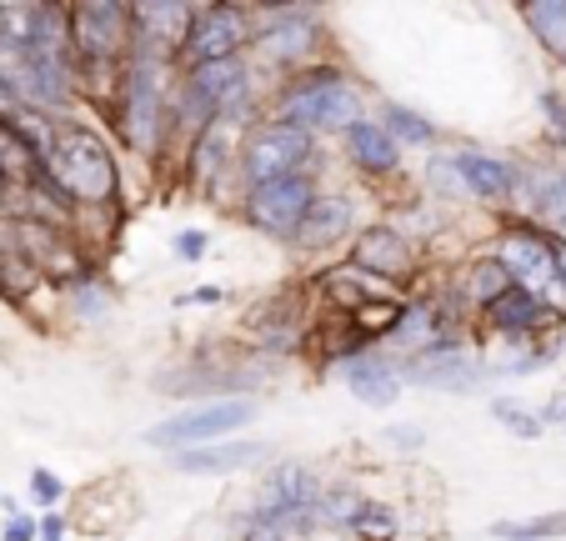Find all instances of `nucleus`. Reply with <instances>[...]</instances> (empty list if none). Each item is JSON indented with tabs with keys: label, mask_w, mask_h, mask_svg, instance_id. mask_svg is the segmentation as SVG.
Returning <instances> with one entry per match:
<instances>
[{
	"label": "nucleus",
	"mask_w": 566,
	"mask_h": 541,
	"mask_svg": "<svg viewBox=\"0 0 566 541\" xmlns=\"http://www.w3.org/2000/svg\"><path fill=\"white\" fill-rule=\"evenodd\" d=\"M41 170L71 206H126V170H120L116 146L86 121H55Z\"/></svg>",
	"instance_id": "obj_1"
},
{
	"label": "nucleus",
	"mask_w": 566,
	"mask_h": 541,
	"mask_svg": "<svg viewBox=\"0 0 566 541\" xmlns=\"http://www.w3.org/2000/svg\"><path fill=\"white\" fill-rule=\"evenodd\" d=\"M171 85H176L171 55L130 45L126 65H120V81H116V101H111V126H116V141L126 146V156L146 160V166H156V156H160Z\"/></svg>",
	"instance_id": "obj_2"
},
{
	"label": "nucleus",
	"mask_w": 566,
	"mask_h": 541,
	"mask_svg": "<svg viewBox=\"0 0 566 541\" xmlns=\"http://www.w3.org/2000/svg\"><path fill=\"white\" fill-rule=\"evenodd\" d=\"M251 25H256V41H251V71L266 81V91L281 75L301 71V65L332 55V35H326V15L316 6H251Z\"/></svg>",
	"instance_id": "obj_3"
},
{
	"label": "nucleus",
	"mask_w": 566,
	"mask_h": 541,
	"mask_svg": "<svg viewBox=\"0 0 566 541\" xmlns=\"http://www.w3.org/2000/svg\"><path fill=\"white\" fill-rule=\"evenodd\" d=\"M261 416L256 396H221V402H196L176 416H160L140 431V446L150 451H166V457H181V451H196V446L226 441V436L247 431L251 422Z\"/></svg>",
	"instance_id": "obj_4"
},
{
	"label": "nucleus",
	"mask_w": 566,
	"mask_h": 541,
	"mask_svg": "<svg viewBox=\"0 0 566 541\" xmlns=\"http://www.w3.org/2000/svg\"><path fill=\"white\" fill-rule=\"evenodd\" d=\"M346 261L361 266L366 277H376L381 287H391L396 296H411V291H421V281L431 277V251L421 241H411L401 226L391 221H361V231L352 236V246H346Z\"/></svg>",
	"instance_id": "obj_5"
},
{
	"label": "nucleus",
	"mask_w": 566,
	"mask_h": 541,
	"mask_svg": "<svg viewBox=\"0 0 566 541\" xmlns=\"http://www.w3.org/2000/svg\"><path fill=\"white\" fill-rule=\"evenodd\" d=\"M321 160L326 156H321L316 136L286 126V121L261 116L256 126L241 136V146H235V180H241V191H251V186L296 176V170H311V166H321Z\"/></svg>",
	"instance_id": "obj_6"
},
{
	"label": "nucleus",
	"mask_w": 566,
	"mask_h": 541,
	"mask_svg": "<svg viewBox=\"0 0 566 541\" xmlns=\"http://www.w3.org/2000/svg\"><path fill=\"white\" fill-rule=\"evenodd\" d=\"M321 186H326V160H321V166H311V170H296V176H281V180H266V186L241 191L235 216L247 221V231H256V236H266V241L286 246L291 236H296L306 206L316 201Z\"/></svg>",
	"instance_id": "obj_7"
},
{
	"label": "nucleus",
	"mask_w": 566,
	"mask_h": 541,
	"mask_svg": "<svg viewBox=\"0 0 566 541\" xmlns=\"http://www.w3.org/2000/svg\"><path fill=\"white\" fill-rule=\"evenodd\" d=\"M256 41V25H251V6H235V0H196V15L186 25V41L176 51V75L196 71V65H216V61H235L247 55Z\"/></svg>",
	"instance_id": "obj_8"
},
{
	"label": "nucleus",
	"mask_w": 566,
	"mask_h": 541,
	"mask_svg": "<svg viewBox=\"0 0 566 541\" xmlns=\"http://www.w3.org/2000/svg\"><path fill=\"white\" fill-rule=\"evenodd\" d=\"M321 487H326V477H321L311 461H276V467L261 477L256 501H251L247 517L291 531L296 541H311L316 537V531H311V507H316Z\"/></svg>",
	"instance_id": "obj_9"
},
{
	"label": "nucleus",
	"mask_w": 566,
	"mask_h": 541,
	"mask_svg": "<svg viewBox=\"0 0 566 541\" xmlns=\"http://www.w3.org/2000/svg\"><path fill=\"white\" fill-rule=\"evenodd\" d=\"M361 231V201L346 186H321L316 201L306 206L296 236L286 241V251H296L301 261H336L352 246V236Z\"/></svg>",
	"instance_id": "obj_10"
},
{
	"label": "nucleus",
	"mask_w": 566,
	"mask_h": 541,
	"mask_svg": "<svg viewBox=\"0 0 566 541\" xmlns=\"http://www.w3.org/2000/svg\"><path fill=\"white\" fill-rule=\"evenodd\" d=\"M266 116L271 121H286V126L306 131V136L326 141V136H342L352 121L371 116L366 106V91L361 81H342V85H326V91H311V96H266Z\"/></svg>",
	"instance_id": "obj_11"
},
{
	"label": "nucleus",
	"mask_w": 566,
	"mask_h": 541,
	"mask_svg": "<svg viewBox=\"0 0 566 541\" xmlns=\"http://www.w3.org/2000/svg\"><path fill=\"white\" fill-rule=\"evenodd\" d=\"M486 251L502 261V271L512 277V287H526V291L542 296V291L556 281L552 231L532 226L526 216H516V211L496 216V231H492V241H486Z\"/></svg>",
	"instance_id": "obj_12"
},
{
	"label": "nucleus",
	"mask_w": 566,
	"mask_h": 541,
	"mask_svg": "<svg viewBox=\"0 0 566 541\" xmlns=\"http://www.w3.org/2000/svg\"><path fill=\"white\" fill-rule=\"evenodd\" d=\"M556 331H566V321L546 306L536 291L512 287L492 301V306L476 311V326L471 336L481 341H506V346H536V341H556Z\"/></svg>",
	"instance_id": "obj_13"
},
{
	"label": "nucleus",
	"mask_w": 566,
	"mask_h": 541,
	"mask_svg": "<svg viewBox=\"0 0 566 541\" xmlns=\"http://www.w3.org/2000/svg\"><path fill=\"white\" fill-rule=\"evenodd\" d=\"M447 160H451V170H457L467 201L486 206L492 216L516 211V186H522V160L516 156H496V150H481V146H457V150H447Z\"/></svg>",
	"instance_id": "obj_14"
},
{
	"label": "nucleus",
	"mask_w": 566,
	"mask_h": 541,
	"mask_svg": "<svg viewBox=\"0 0 566 541\" xmlns=\"http://www.w3.org/2000/svg\"><path fill=\"white\" fill-rule=\"evenodd\" d=\"M336 156H342V166L352 170L356 180H366V186H381V180H401V170H407V150H401L391 136H386L376 116L352 121V126L336 136Z\"/></svg>",
	"instance_id": "obj_15"
},
{
	"label": "nucleus",
	"mask_w": 566,
	"mask_h": 541,
	"mask_svg": "<svg viewBox=\"0 0 566 541\" xmlns=\"http://www.w3.org/2000/svg\"><path fill=\"white\" fill-rule=\"evenodd\" d=\"M396 372L407 386H427V392L467 396L492 386V361H481L476 351H451V356H417V361H396Z\"/></svg>",
	"instance_id": "obj_16"
},
{
	"label": "nucleus",
	"mask_w": 566,
	"mask_h": 541,
	"mask_svg": "<svg viewBox=\"0 0 566 541\" xmlns=\"http://www.w3.org/2000/svg\"><path fill=\"white\" fill-rule=\"evenodd\" d=\"M261 461H276V446L261 441V436H226V441L196 446V451H181L171 457V467L181 477H231V471H251Z\"/></svg>",
	"instance_id": "obj_17"
},
{
	"label": "nucleus",
	"mask_w": 566,
	"mask_h": 541,
	"mask_svg": "<svg viewBox=\"0 0 566 541\" xmlns=\"http://www.w3.org/2000/svg\"><path fill=\"white\" fill-rule=\"evenodd\" d=\"M191 15H196V0H136L130 6V45L171 55V65H176V51L186 41Z\"/></svg>",
	"instance_id": "obj_18"
},
{
	"label": "nucleus",
	"mask_w": 566,
	"mask_h": 541,
	"mask_svg": "<svg viewBox=\"0 0 566 541\" xmlns=\"http://www.w3.org/2000/svg\"><path fill=\"white\" fill-rule=\"evenodd\" d=\"M336 376H342L346 392L361 406H371V412H386V406H396L407 396V382H401V372H396V361L386 346H371V351H361V356H352Z\"/></svg>",
	"instance_id": "obj_19"
},
{
	"label": "nucleus",
	"mask_w": 566,
	"mask_h": 541,
	"mask_svg": "<svg viewBox=\"0 0 566 541\" xmlns=\"http://www.w3.org/2000/svg\"><path fill=\"white\" fill-rule=\"evenodd\" d=\"M371 116L381 121V131L396 141V146L407 150H447V131L437 126V121L427 116V111H417V106H407V101H391V96H381L371 106Z\"/></svg>",
	"instance_id": "obj_20"
},
{
	"label": "nucleus",
	"mask_w": 566,
	"mask_h": 541,
	"mask_svg": "<svg viewBox=\"0 0 566 541\" xmlns=\"http://www.w3.org/2000/svg\"><path fill=\"white\" fill-rule=\"evenodd\" d=\"M451 287H457V296L467 301V311L476 316V311H481V306H492V301L502 296V291H512V277H506L502 261H496V256L486 251V246H481V251H471L467 261H461L457 271H451Z\"/></svg>",
	"instance_id": "obj_21"
},
{
	"label": "nucleus",
	"mask_w": 566,
	"mask_h": 541,
	"mask_svg": "<svg viewBox=\"0 0 566 541\" xmlns=\"http://www.w3.org/2000/svg\"><path fill=\"white\" fill-rule=\"evenodd\" d=\"M41 296H51V287H45V277L35 271L31 261H25L21 251H0V306H11L15 316H35V306H41Z\"/></svg>",
	"instance_id": "obj_22"
},
{
	"label": "nucleus",
	"mask_w": 566,
	"mask_h": 541,
	"mask_svg": "<svg viewBox=\"0 0 566 541\" xmlns=\"http://www.w3.org/2000/svg\"><path fill=\"white\" fill-rule=\"evenodd\" d=\"M401 311H407V296H371L342 321L361 346H386L396 336V326H401Z\"/></svg>",
	"instance_id": "obj_23"
},
{
	"label": "nucleus",
	"mask_w": 566,
	"mask_h": 541,
	"mask_svg": "<svg viewBox=\"0 0 566 541\" xmlns=\"http://www.w3.org/2000/svg\"><path fill=\"white\" fill-rule=\"evenodd\" d=\"M516 15L552 61H566V0H526L516 6Z\"/></svg>",
	"instance_id": "obj_24"
},
{
	"label": "nucleus",
	"mask_w": 566,
	"mask_h": 541,
	"mask_svg": "<svg viewBox=\"0 0 566 541\" xmlns=\"http://www.w3.org/2000/svg\"><path fill=\"white\" fill-rule=\"evenodd\" d=\"M111 301H116V287L106 281V271H96V277L75 281V287L61 291V306L71 321H81V326H101V321L111 316Z\"/></svg>",
	"instance_id": "obj_25"
},
{
	"label": "nucleus",
	"mask_w": 566,
	"mask_h": 541,
	"mask_svg": "<svg viewBox=\"0 0 566 541\" xmlns=\"http://www.w3.org/2000/svg\"><path fill=\"white\" fill-rule=\"evenodd\" d=\"M366 501V491L361 487H352V481H326L321 487V497H316V507H311V531H342L346 537V527H352V517H356V507Z\"/></svg>",
	"instance_id": "obj_26"
},
{
	"label": "nucleus",
	"mask_w": 566,
	"mask_h": 541,
	"mask_svg": "<svg viewBox=\"0 0 566 541\" xmlns=\"http://www.w3.org/2000/svg\"><path fill=\"white\" fill-rule=\"evenodd\" d=\"M352 65L342 61V55H321V61H311V65H301V71H291V75H281L276 85H271L266 96H311V91H326V85H342V81H352Z\"/></svg>",
	"instance_id": "obj_27"
},
{
	"label": "nucleus",
	"mask_w": 566,
	"mask_h": 541,
	"mask_svg": "<svg viewBox=\"0 0 566 541\" xmlns=\"http://www.w3.org/2000/svg\"><path fill=\"white\" fill-rule=\"evenodd\" d=\"M346 537L352 541H401V511H396L391 501H381V497H366L361 507H356Z\"/></svg>",
	"instance_id": "obj_28"
},
{
	"label": "nucleus",
	"mask_w": 566,
	"mask_h": 541,
	"mask_svg": "<svg viewBox=\"0 0 566 541\" xmlns=\"http://www.w3.org/2000/svg\"><path fill=\"white\" fill-rule=\"evenodd\" d=\"M35 170H41V160H35V150L25 146L21 136H15V126L6 121V106H0V176L11 180V186H25Z\"/></svg>",
	"instance_id": "obj_29"
},
{
	"label": "nucleus",
	"mask_w": 566,
	"mask_h": 541,
	"mask_svg": "<svg viewBox=\"0 0 566 541\" xmlns=\"http://www.w3.org/2000/svg\"><path fill=\"white\" fill-rule=\"evenodd\" d=\"M496 541H562L566 537V511H542V517H522V521H492Z\"/></svg>",
	"instance_id": "obj_30"
},
{
	"label": "nucleus",
	"mask_w": 566,
	"mask_h": 541,
	"mask_svg": "<svg viewBox=\"0 0 566 541\" xmlns=\"http://www.w3.org/2000/svg\"><path fill=\"white\" fill-rule=\"evenodd\" d=\"M486 412H492L512 436H522V441H542V436H546L542 416L526 412V406H516V402H506V396H492V402H486Z\"/></svg>",
	"instance_id": "obj_31"
},
{
	"label": "nucleus",
	"mask_w": 566,
	"mask_h": 541,
	"mask_svg": "<svg viewBox=\"0 0 566 541\" xmlns=\"http://www.w3.org/2000/svg\"><path fill=\"white\" fill-rule=\"evenodd\" d=\"M536 106H542V141L552 156H566V96L562 91H542L536 96Z\"/></svg>",
	"instance_id": "obj_32"
},
{
	"label": "nucleus",
	"mask_w": 566,
	"mask_h": 541,
	"mask_svg": "<svg viewBox=\"0 0 566 541\" xmlns=\"http://www.w3.org/2000/svg\"><path fill=\"white\" fill-rule=\"evenodd\" d=\"M25 497H31V501H35V507H41V511H55V507H61L65 497H71V491H65V481L55 477L51 467H35L31 477H25Z\"/></svg>",
	"instance_id": "obj_33"
},
{
	"label": "nucleus",
	"mask_w": 566,
	"mask_h": 541,
	"mask_svg": "<svg viewBox=\"0 0 566 541\" xmlns=\"http://www.w3.org/2000/svg\"><path fill=\"white\" fill-rule=\"evenodd\" d=\"M386 446L391 451H401V457H417V451H427V431H421L417 422H407V426H386Z\"/></svg>",
	"instance_id": "obj_34"
},
{
	"label": "nucleus",
	"mask_w": 566,
	"mask_h": 541,
	"mask_svg": "<svg viewBox=\"0 0 566 541\" xmlns=\"http://www.w3.org/2000/svg\"><path fill=\"white\" fill-rule=\"evenodd\" d=\"M171 246H176V256H181L186 266H196V261H206V251H211V236H206L201 226H186Z\"/></svg>",
	"instance_id": "obj_35"
},
{
	"label": "nucleus",
	"mask_w": 566,
	"mask_h": 541,
	"mask_svg": "<svg viewBox=\"0 0 566 541\" xmlns=\"http://www.w3.org/2000/svg\"><path fill=\"white\" fill-rule=\"evenodd\" d=\"M35 541H71L65 511H41V517H35Z\"/></svg>",
	"instance_id": "obj_36"
},
{
	"label": "nucleus",
	"mask_w": 566,
	"mask_h": 541,
	"mask_svg": "<svg viewBox=\"0 0 566 541\" xmlns=\"http://www.w3.org/2000/svg\"><path fill=\"white\" fill-rule=\"evenodd\" d=\"M235 541H296L291 537V531H281V527H266V521H241V527H235Z\"/></svg>",
	"instance_id": "obj_37"
},
{
	"label": "nucleus",
	"mask_w": 566,
	"mask_h": 541,
	"mask_svg": "<svg viewBox=\"0 0 566 541\" xmlns=\"http://www.w3.org/2000/svg\"><path fill=\"white\" fill-rule=\"evenodd\" d=\"M0 541H35V517L11 511V517H6V527H0Z\"/></svg>",
	"instance_id": "obj_38"
},
{
	"label": "nucleus",
	"mask_w": 566,
	"mask_h": 541,
	"mask_svg": "<svg viewBox=\"0 0 566 541\" xmlns=\"http://www.w3.org/2000/svg\"><path fill=\"white\" fill-rule=\"evenodd\" d=\"M536 416H542V426H566V392L552 396V402H546Z\"/></svg>",
	"instance_id": "obj_39"
},
{
	"label": "nucleus",
	"mask_w": 566,
	"mask_h": 541,
	"mask_svg": "<svg viewBox=\"0 0 566 541\" xmlns=\"http://www.w3.org/2000/svg\"><path fill=\"white\" fill-rule=\"evenodd\" d=\"M216 301H221V287H196L181 296V306H216Z\"/></svg>",
	"instance_id": "obj_40"
},
{
	"label": "nucleus",
	"mask_w": 566,
	"mask_h": 541,
	"mask_svg": "<svg viewBox=\"0 0 566 541\" xmlns=\"http://www.w3.org/2000/svg\"><path fill=\"white\" fill-rule=\"evenodd\" d=\"M552 261H556V287L566 291V241H556V236H552Z\"/></svg>",
	"instance_id": "obj_41"
},
{
	"label": "nucleus",
	"mask_w": 566,
	"mask_h": 541,
	"mask_svg": "<svg viewBox=\"0 0 566 541\" xmlns=\"http://www.w3.org/2000/svg\"><path fill=\"white\" fill-rule=\"evenodd\" d=\"M11 246V221H0V251Z\"/></svg>",
	"instance_id": "obj_42"
},
{
	"label": "nucleus",
	"mask_w": 566,
	"mask_h": 541,
	"mask_svg": "<svg viewBox=\"0 0 566 541\" xmlns=\"http://www.w3.org/2000/svg\"><path fill=\"white\" fill-rule=\"evenodd\" d=\"M562 71H566V61H562Z\"/></svg>",
	"instance_id": "obj_43"
}]
</instances>
